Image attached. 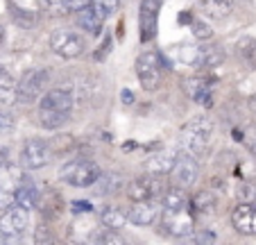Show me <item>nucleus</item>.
Wrapping results in <instances>:
<instances>
[{"mask_svg":"<svg viewBox=\"0 0 256 245\" xmlns=\"http://www.w3.org/2000/svg\"><path fill=\"white\" fill-rule=\"evenodd\" d=\"M211 132H213V123L208 118H195L190 123H186L182 130V150L188 152L190 157L202 159L208 152V141H211Z\"/></svg>","mask_w":256,"mask_h":245,"instance_id":"1","label":"nucleus"},{"mask_svg":"<svg viewBox=\"0 0 256 245\" xmlns=\"http://www.w3.org/2000/svg\"><path fill=\"white\" fill-rule=\"evenodd\" d=\"M100 175H102L100 166L96 161H91V159H72V161L64 163L59 168V177L75 188L93 186L100 179Z\"/></svg>","mask_w":256,"mask_h":245,"instance_id":"2","label":"nucleus"},{"mask_svg":"<svg viewBox=\"0 0 256 245\" xmlns=\"http://www.w3.org/2000/svg\"><path fill=\"white\" fill-rule=\"evenodd\" d=\"M164 66H168L164 55L156 50H148V53L138 55L136 59V75H138L140 87L145 91H156L164 77Z\"/></svg>","mask_w":256,"mask_h":245,"instance_id":"3","label":"nucleus"},{"mask_svg":"<svg viewBox=\"0 0 256 245\" xmlns=\"http://www.w3.org/2000/svg\"><path fill=\"white\" fill-rule=\"evenodd\" d=\"M164 220H161V236H170V238H190V236L195 234V220L190 213H186L184 209H179V211H174V209H164Z\"/></svg>","mask_w":256,"mask_h":245,"instance_id":"4","label":"nucleus"},{"mask_svg":"<svg viewBox=\"0 0 256 245\" xmlns=\"http://www.w3.org/2000/svg\"><path fill=\"white\" fill-rule=\"evenodd\" d=\"M86 44L80 34H75L72 30H54L50 34V50H52L57 57L64 59H78L84 53Z\"/></svg>","mask_w":256,"mask_h":245,"instance_id":"5","label":"nucleus"},{"mask_svg":"<svg viewBox=\"0 0 256 245\" xmlns=\"http://www.w3.org/2000/svg\"><path fill=\"white\" fill-rule=\"evenodd\" d=\"M164 0H140L138 7V30H140V41L150 44L159 34V25H156V16L161 12Z\"/></svg>","mask_w":256,"mask_h":245,"instance_id":"6","label":"nucleus"},{"mask_svg":"<svg viewBox=\"0 0 256 245\" xmlns=\"http://www.w3.org/2000/svg\"><path fill=\"white\" fill-rule=\"evenodd\" d=\"M50 80V73L46 68H32L28 71L18 82V100L20 102H32L46 91Z\"/></svg>","mask_w":256,"mask_h":245,"instance_id":"7","label":"nucleus"},{"mask_svg":"<svg viewBox=\"0 0 256 245\" xmlns=\"http://www.w3.org/2000/svg\"><path fill=\"white\" fill-rule=\"evenodd\" d=\"M52 159V152H50L48 143L41 139H28L20 150V166L28 170H39L46 168Z\"/></svg>","mask_w":256,"mask_h":245,"instance_id":"8","label":"nucleus"},{"mask_svg":"<svg viewBox=\"0 0 256 245\" xmlns=\"http://www.w3.org/2000/svg\"><path fill=\"white\" fill-rule=\"evenodd\" d=\"M198 175H200V166H198V159L190 157L188 152H179L177 163L174 168L170 170V177H172L174 186H182V188H190L195 182H198Z\"/></svg>","mask_w":256,"mask_h":245,"instance_id":"9","label":"nucleus"},{"mask_svg":"<svg viewBox=\"0 0 256 245\" xmlns=\"http://www.w3.org/2000/svg\"><path fill=\"white\" fill-rule=\"evenodd\" d=\"M156 175L152 177H136L127 184V197L132 202H138V200H159L164 197V182L161 179H154Z\"/></svg>","mask_w":256,"mask_h":245,"instance_id":"10","label":"nucleus"},{"mask_svg":"<svg viewBox=\"0 0 256 245\" xmlns=\"http://www.w3.org/2000/svg\"><path fill=\"white\" fill-rule=\"evenodd\" d=\"M30 225V209H25L23 204H12L10 209L2 211L0 216V234L10 236H20Z\"/></svg>","mask_w":256,"mask_h":245,"instance_id":"11","label":"nucleus"},{"mask_svg":"<svg viewBox=\"0 0 256 245\" xmlns=\"http://www.w3.org/2000/svg\"><path fill=\"white\" fill-rule=\"evenodd\" d=\"M161 207L156 204V200H138L132 202V207L127 209V220L136 227H150L159 220Z\"/></svg>","mask_w":256,"mask_h":245,"instance_id":"12","label":"nucleus"},{"mask_svg":"<svg viewBox=\"0 0 256 245\" xmlns=\"http://www.w3.org/2000/svg\"><path fill=\"white\" fill-rule=\"evenodd\" d=\"M232 225L238 234L256 236V204H252V202L236 204L232 211Z\"/></svg>","mask_w":256,"mask_h":245,"instance_id":"13","label":"nucleus"},{"mask_svg":"<svg viewBox=\"0 0 256 245\" xmlns=\"http://www.w3.org/2000/svg\"><path fill=\"white\" fill-rule=\"evenodd\" d=\"M182 152V148H164V150H156L154 154L148 157L145 161V170L150 175H156V177H164L166 173L174 168V163H177V157Z\"/></svg>","mask_w":256,"mask_h":245,"instance_id":"14","label":"nucleus"},{"mask_svg":"<svg viewBox=\"0 0 256 245\" xmlns=\"http://www.w3.org/2000/svg\"><path fill=\"white\" fill-rule=\"evenodd\" d=\"M182 89H184V93L193 102H198V105H204V107H213L211 82H208L206 77H200V75L184 77V82H182Z\"/></svg>","mask_w":256,"mask_h":245,"instance_id":"15","label":"nucleus"},{"mask_svg":"<svg viewBox=\"0 0 256 245\" xmlns=\"http://www.w3.org/2000/svg\"><path fill=\"white\" fill-rule=\"evenodd\" d=\"M75 105V93L70 89H50L39 102V109H52V111H68L70 114Z\"/></svg>","mask_w":256,"mask_h":245,"instance_id":"16","label":"nucleus"},{"mask_svg":"<svg viewBox=\"0 0 256 245\" xmlns=\"http://www.w3.org/2000/svg\"><path fill=\"white\" fill-rule=\"evenodd\" d=\"M25 182H30V177L23 173L20 166H14V163H10V161H7L5 166H0V188L16 191V188Z\"/></svg>","mask_w":256,"mask_h":245,"instance_id":"17","label":"nucleus"},{"mask_svg":"<svg viewBox=\"0 0 256 245\" xmlns=\"http://www.w3.org/2000/svg\"><path fill=\"white\" fill-rule=\"evenodd\" d=\"M36 209L44 213V218H48V220H57V218L62 216L64 200H62V195H59L57 191H46L44 195H41L39 207Z\"/></svg>","mask_w":256,"mask_h":245,"instance_id":"18","label":"nucleus"},{"mask_svg":"<svg viewBox=\"0 0 256 245\" xmlns=\"http://www.w3.org/2000/svg\"><path fill=\"white\" fill-rule=\"evenodd\" d=\"M234 53H236V57L240 59L247 68L256 71V39L254 37H247V34L240 37L236 41V46H234Z\"/></svg>","mask_w":256,"mask_h":245,"instance_id":"19","label":"nucleus"},{"mask_svg":"<svg viewBox=\"0 0 256 245\" xmlns=\"http://www.w3.org/2000/svg\"><path fill=\"white\" fill-rule=\"evenodd\" d=\"M78 14H80L78 16V25L84 30V32L93 34V37H98V34L102 32V28H104V19H102V16L98 14L91 5H88L86 10L78 12Z\"/></svg>","mask_w":256,"mask_h":245,"instance_id":"20","label":"nucleus"},{"mask_svg":"<svg viewBox=\"0 0 256 245\" xmlns=\"http://www.w3.org/2000/svg\"><path fill=\"white\" fill-rule=\"evenodd\" d=\"M204 57H206V46H182L177 53V59L186 66L193 68H202L204 66Z\"/></svg>","mask_w":256,"mask_h":245,"instance_id":"21","label":"nucleus"},{"mask_svg":"<svg viewBox=\"0 0 256 245\" xmlns=\"http://www.w3.org/2000/svg\"><path fill=\"white\" fill-rule=\"evenodd\" d=\"M200 7H202V12L206 16L220 21L227 19L234 12V0H200Z\"/></svg>","mask_w":256,"mask_h":245,"instance_id":"22","label":"nucleus"},{"mask_svg":"<svg viewBox=\"0 0 256 245\" xmlns=\"http://www.w3.org/2000/svg\"><path fill=\"white\" fill-rule=\"evenodd\" d=\"M18 100V82L7 71L0 68V102L2 105H14Z\"/></svg>","mask_w":256,"mask_h":245,"instance_id":"23","label":"nucleus"},{"mask_svg":"<svg viewBox=\"0 0 256 245\" xmlns=\"http://www.w3.org/2000/svg\"><path fill=\"white\" fill-rule=\"evenodd\" d=\"M161 204H164V209H174V211H179V209L188 207L190 200L186 197V188L170 186V188H166L164 197H161Z\"/></svg>","mask_w":256,"mask_h":245,"instance_id":"24","label":"nucleus"},{"mask_svg":"<svg viewBox=\"0 0 256 245\" xmlns=\"http://www.w3.org/2000/svg\"><path fill=\"white\" fill-rule=\"evenodd\" d=\"M218 207V195L213 191H200L190 197V213H213Z\"/></svg>","mask_w":256,"mask_h":245,"instance_id":"25","label":"nucleus"},{"mask_svg":"<svg viewBox=\"0 0 256 245\" xmlns=\"http://www.w3.org/2000/svg\"><path fill=\"white\" fill-rule=\"evenodd\" d=\"M39 200H41V193L36 191V186L32 182H25L16 188V202L23 204L25 209H36L39 207Z\"/></svg>","mask_w":256,"mask_h":245,"instance_id":"26","label":"nucleus"},{"mask_svg":"<svg viewBox=\"0 0 256 245\" xmlns=\"http://www.w3.org/2000/svg\"><path fill=\"white\" fill-rule=\"evenodd\" d=\"M7 10H10L12 14V21H14L18 28H34L36 25V21H39V16H36V12H30V10H23V7H16L12 0H7Z\"/></svg>","mask_w":256,"mask_h":245,"instance_id":"27","label":"nucleus"},{"mask_svg":"<svg viewBox=\"0 0 256 245\" xmlns=\"http://www.w3.org/2000/svg\"><path fill=\"white\" fill-rule=\"evenodd\" d=\"M100 222L102 227H112V229H122L127 222V211L118 207H102L100 211Z\"/></svg>","mask_w":256,"mask_h":245,"instance_id":"28","label":"nucleus"},{"mask_svg":"<svg viewBox=\"0 0 256 245\" xmlns=\"http://www.w3.org/2000/svg\"><path fill=\"white\" fill-rule=\"evenodd\" d=\"M39 123L46 130H59L68 123V111H52V109H39Z\"/></svg>","mask_w":256,"mask_h":245,"instance_id":"29","label":"nucleus"},{"mask_svg":"<svg viewBox=\"0 0 256 245\" xmlns=\"http://www.w3.org/2000/svg\"><path fill=\"white\" fill-rule=\"evenodd\" d=\"M91 7L106 21V16H114L120 10V0H91Z\"/></svg>","mask_w":256,"mask_h":245,"instance_id":"30","label":"nucleus"},{"mask_svg":"<svg viewBox=\"0 0 256 245\" xmlns=\"http://www.w3.org/2000/svg\"><path fill=\"white\" fill-rule=\"evenodd\" d=\"M34 240H36V243H54V231H52V227H50L48 218H44V220L36 225V229H34Z\"/></svg>","mask_w":256,"mask_h":245,"instance_id":"31","label":"nucleus"},{"mask_svg":"<svg viewBox=\"0 0 256 245\" xmlns=\"http://www.w3.org/2000/svg\"><path fill=\"white\" fill-rule=\"evenodd\" d=\"M116 231H118V229L104 227V229L96 231V236H93V243H102V245H106V243H116V245H122V243H125V238H122V236H118Z\"/></svg>","mask_w":256,"mask_h":245,"instance_id":"32","label":"nucleus"},{"mask_svg":"<svg viewBox=\"0 0 256 245\" xmlns=\"http://www.w3.org/2000/svg\"><path fill=\"white\" fill-rule=\"evenodd\" d=\"M190 32H193V37L198 39V41H211V37H213L211 25H208L206 21H198V19L190 23Z\"/></svg>","mask_w":256,"mask_h":245,"instance_id":"33","label":"nucleus"},{"mask_svg":"<svg viewBox=\"0 0 256 245\" xmlns=\"http://www.w3.org/2000/svg\"><path fill=\"white\" fill-rule=\"evenodd\" d=\"M39 3L41 12H48V14H68L64 0H36Z\"/></svg>","mask_w":256,"mask_h":245,"instance_id":"34","label":"nucleus"},{"mask_svg":"<svg viewBox=\"0 0 256 245\" xmlns=\"http://www.w3.org/2000/svg\"><path fill=\"white\" fill-rule=\"evenodd\" d=\"M96 184H100L102 186V191H116V188H120V179L116 177V175H100V179H98Z\"/></svg>","mask_w":256,"mask_h":245,"instance_id":"35","label":"nucleus"},{"mask_svg":"<svg viewBox=\"0 0 256 245\" xmlns=\"http://www.w3.org/2000/svg\"><path fill=\"white\" fill-rule=\"evenodd\" d=\"M14 116L10 114V111L0 109V134H10L12 130H14Z\"/></svg>","mask_w":256,"mask_h":245,"instance_id":"36","label":"nucleus"},{"mask_svg":"<svg viewBox=\"0 0 256 245\" xmlns=\"http://www.w3.org/2000/svg\"><path fill=\"white\" fill-rule=\"evenodd\" d=\"M12 204H16V191H10V188H0V211L10 209Z\"/></svg>","mask_w":256,"mask_h":245,"instance_id":"37","label":"nucleus"},{"mask_svg":"<svg viewBox=\"0 0 256 245\" xmlns=\"http://www.w3.org/2000/svg\"><path fill=\"white\" fill-rule=\"evenodd\" d=\"M236 193H238V197H242V202H250L252 197H256V188L252 186V184H247V182H240L236 186Z\"/></svg>","mask_w":256,"mask_h":245,"instance_id":"38","label":"nucleus"},{"mask_svg":"<svg viewBox=\"0 0 256 245\" xmlns=\"http://www.w3.org/2000/svg\"><path fill=\"white\" fill-rule=\"evenodd\" d=\"M112 53V37H106L104 41H102L100 44V48L96 50V55H93V59H96V62H104L106 59V55Z\"/></svg>","mask_w":256,"mask_h":245,"instance_id":"39","label":"nucleus"},{"mask_svg":"<svg viewBox=\"0 0 256 245\" xmlns=\"http://www.w3.org/2000/svg\"><path fill=\"white\" fill-rule=\"evenodd\" d=\"M195 243H202V245H211V243H218V234L213 229H204L195 236Z\"/></svg>","mask_w":256,"mask_h":245,"instance_id":"40","label":"nucleus"},{"mask_svg":"<svg viewBox=\"0 0 256 245\" xmlns=\"http://www.w3.org/2000/svg\"><path fill=\"white\" fill-rule=\"evenodd\" d=\"M64 5L68 12H82L91 5V0H64Z\"/></svg>","mask_w":256,"mask_h":245,"instance_id":"41","label":"nucleus"},{"mask_svg":"<svg viewBox=\"0 0 256 245\" xmlns=\"http://www.w3.org/2000/svg\"><path fill=\"white\" fill-rule=\"evenodd\" d=\"M70 207H72V211L75 213H91L93 211V204L91 202H86V200H75Z\"/></svg>","mask_w":256,"mask_h":245,"instance_id":"42","label":"nucleus"},{"mask_svg":"<svg viewBox=\"0 0 256 245\" xmlns=\"http://www.w3.org/2000/svg\"><path fill=\"white\" fill-rule=\"evenodd\" d=\"M193 14H190V12H179V16H177V23L179 25H190L193 23Z\"/></svg>","mask_w":256,"mask_h":245,"instance_id":"43","label":"nucleus"},{"mask_svg":"<svg viewBox=\"0 0 256 245\" xmlns=\"http://www.w3.org/2000/svg\"><path fill=\"white\" fill-rule=\"evenodd\" d=\"M120 100H122V105H132V102H134V93H132L130 89H122V91H120Z\"/></svg>","mask_w":256,"mask_h":245,"instance_id":"44","label":"nucleus"},{"mask_svg":"<svg viewBox=\"0 0 256 245\" xmlns=\"http://www.w3.org/2000/svg\"><path fill=\"white\" fill-rule=\"evenodd\" d=\"M10 161V148L7 145H0V166H5Z\"/></svg>","mask_w":256,"mask_h":245,"instance_id":"45","label":"nucleus"},{"mask_svg":"<svg viewBox=\"0 0 256 245\" xmlns=\"http://www.w3.org/2000/svg\"><path fill=\"white\" fill-rule=\"evenodd\" d=\"M211 188H216V191H224V179L222 177H211Z\"/></svg>","mask_w":256,"mask_h":245,"instance_id":"46","label":"nucleus"},{"mask_svg":"<svg viewBox=\"0 0 256 245\" xmlns=\"http://www.w3.org/2000/svg\"><path fill=\"white\" fill-rule=\"evenodd\" d=\"M247 148H250V152L256 157V136H252V139L247 141Z\"/></svg>","mask_w":256,"mask_h":245,"instance_id":"47","label":"nucleus"},{"mask_svg":"<svg viewBox=\"0 0 256 245\" xmlns=\"http://www.w3.org/2000/svg\"><path fill=\"white\" fill-rule=\"evenodd\" d=\"M134 148H136V141H127V143H122V150H125V152H132Z\"/></svg>","mask_w":256,"mask_h":245,"instance_id":"48","label":"nucleus"},{"mask_svg":"<svg viewBox=\"0 0 256 245\" xmlns=\"http://www.w3.org/2000/svg\"><path fill=\"white\" fill-rule=\"evenodd\" d=\"M232 136H234V139L240 141V139H242V132H240V130H232Z\"/></svg>","mask_w":256,"mask_h":245,"instance_id":"49","label":"nucleus"},{"mask_svg":"<svg viewBox=\"0 0 256 245\" xmlns=\"http://www.w3.org/2000/svg\"><path fill=\"white\" fill-rule=\"evenodd\" d=\"M2 39H5V28L0 25V44H2Z\"/></svg>","mask_w":256,"mask_h":245,"instance_id":"50","label":"nucleus"}]
</instances>
